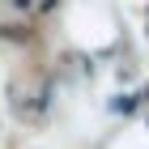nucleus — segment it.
Here are the masks:
<instances>
[{
    "label": "nucleus",
    "instance_id": "obj_1",
    "mask_svg": "<svg viewBox=\"0 0 149 149\" xmlns=\"http://www.w3.org/2000/svg\"><path fill=\"white\" fill-rule=\"evenodd\" d=\"M17 4H26V0H17Z\"/></svg>",
    "mask_w": 149,
    "mask_h": 149
}]
</instances>
